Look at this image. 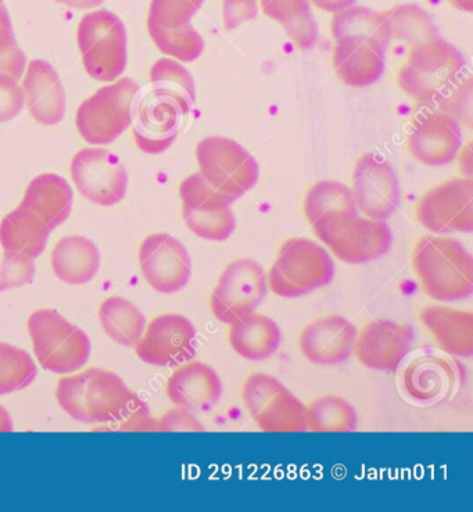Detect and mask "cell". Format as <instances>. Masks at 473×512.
Returning <instances> with one entry per match:
<instances>
[{
	"label": "cell",
	"instance_id": "obj_1",
	"mask_svg": "<svg viewBox=\"0 0 473 512\" xmlns=\"http://www.w3.org/2000/svg\"><path fill=\"white\" fill-rule=\"evenodd\" d=\"M412 267L422 290L437 302H458L473 293L472 254L450 236L419 239L412 252Z\"/></svg>",
	"mask_w": 473,
	"mask_h": 512
},
{
	"label": "cell",
	"instance_id": "obj_2",
	"mask_svg": "<svg viewBox=\"0 0 473 512\" xmlns=\"http://www.w3.org/2000/svg\"><path fill=\"white\" fill-rule=\"evenodd\" d=\"M135 393L114 372L88 368L68 374L57 383L56 399L63 411L84 424H110L116 421Z\"/></svg>",
	"mask_w": 473,
	"mask_h": 512
},
{
	"label": "cell",
	"instance_id": "obj_3",
	"mask_svg": "<svg viewBox=\"0 0 473 512\" xmlns=\"http://www.w3.org/2000/svg\"><path fill=\"white\" fill-rule=\"evenodd\" d=\"M35 357L43 370L68 375L80 371L92 353L89 336L53 309L35 311L28 318Z\"/></svg>",
	"mask_w": 473,
	"mask_h": 512
},
{
	"label": "cell",
	"instance_id": "obj_4",
	"mask_svg": "<svg viewBox=\"0 0 473 512\" xmlns=\"http://www.w3.org/2000/svg\"><path fill=\"white\" fill-rule=\"evenodd\" d=\"M333 275L335 266L324 247L311 239L290 238L279 249L267 284L275 295L296 299L331 284Z\"/></svg>",
	"mask_w": 473,
	"mask_h": 512
},
{
	"label": "cell",
	"instance_id": "obj_5",
	"mask_svg": "<svg viewBox=\"0 0 473 512\" xmlns=\"http://www.w3.org/2000/svg\"><path fill=\"white\" fill-rule=\"evenodd\" d=\"M465 64L467 60L460 50L437 38L410 49L406 64L397 74V82L412 99L432 105L460 77Z\"/></svg>",
	"mask_w": 473,
	"mask_h": 512
},
{
	"label": "cell",
	"instance_id": "obj_6",
	"mask_svg": "<svg viewBox=\"0 0 473 512\" xmlns=\"http://www.w3.org/2000/svg\"><path fill=\"white\" fill-rule=\"evenodd\" d=\"M314 234L333 256L347 264H364L381 259L393 243L385 221L357 214H335L311 225Z\"/></svg>",
	"mask_w": 473,
	"mask_h": 512
},
{
	"label": "cell",
	"instance_id": "obj_7",
	"mask_svg": "<svg viewBox=\"0 0 473 512\" xmlns=\"http://www.w3.org/2000/svg\"><path fill=\"white\" fill-rule=\"evenodd\" d=\"M78 48L86 73L93 80L113 82L127 68V30L123 20L109 10H96L78 25Z\"/></svg>",
	"mask_w": 473,
	"mask_h": 512
},
{
	"label": "cell",
	"instance_id": "obj_8",
	"mask_svg": "<svg viewBox=\"0 0 473 512\" xmlns=\"http://www.w3.org/2000/svg\"><path fill=\"white\" fill-rule=\"evenodd\" d=\"M191 107L161 89L139 88L132 100L136 145L148 155H160L175 142Z\"/></svg>",
	"mask_w": 473,
	"mask_h": 512
},
{
	"label": "cell",
	"instance_id": "obj_9",
	"mask_svg": "<svg viewBox=\"0 0 473 512\" xmlns=\"http://www.w3.org/2000/svg\"><path fill=\"white\" fill-rule=\"evenodd\" d=\"M196 159L200 175L234 202L249 192L260 177L256 159L234 139L225 136H209L200 141Z\"/></svg>",
	"mask_w": 473,
	"mask_h": 512
},
{
	"label": "cell",
	"instance_id": "obj_10",
	"mask_svg": "<svg viewBox=\"0 0 473 512\" xmlns=\"http://www.w3.org/2000/svg\"><path fill=\"white\" fill-rule=\"evenodd\" d=\"M139 85L131 78L100 88L86 99L75 118L78 132L89 145H110L132 124V100Z\"/></svg>",
	"mask_w": 473,
	"mask_h": 512
},
{
	"label": "cell",
	"instance_id": "obj_11",
	"mask_svg": "<svg viewBox=\"0 0 473 512\" xmlns=\"http://www.w3.org/2000/svg\"><path fill=\"white\" fill-rule=\"evenodd\" d=\"M182 214L188 228L199 238L211 242L227 241L236 228L231 204L234 200L218 192L200 175H189L181 186Z\"/></svg>",
	"mask_w": 473,
	"mask_h": 512
},
{
	"label": "cell",
	"instance_id": "obj_12",
	"mask_svg": "<svg viewBox=\"0 0 473 512\" xmlns=\"http://www.w3.org/2000/svg\"><path fill=\"white\" fill-rule=\"evenodd\" d=\"M267 274L252 259L232 261L222 271L211 293V313L218 321L231 325L254 313L267 296Z\"/></svg>",
	"mask_w": 473,
	"mask_h": 512
},
{
	"label": "cell",
	"instance_id": "obj_13",
	"mask_svg": "<svg viewBox=\"0 0 473 512\" xmlns=\"http://www.w3.org/2000/svg\"><path fill=\"white\" fill-rule=\"evenodd\" d=\"M419 224L436 235L473 231L472 178H453L436 185L417 204Z\"/></svg>",
	"mask_w": 473,
	"mask_h": 512
},
{
	"label": "cell",
	"instance_id": "obj_14",
	"mask_svg": "<svg viewBox=\"0 0 473 512\" xmlns=\"http://www.w3.org/2000/svg\"><path fill=\"white\" fill-rule=\"evenodd\" d=\"M71 177L78 192L99 206H116L127 195V168L107 149H82L71 163Z\"/></svg>",
	"mask_w": 473,
	"mask_h": 512
},
{
	"label": "cell",
	"instance_id": "obj_15",
	"mask_svg": "<svg viewBox=\"0 0 473 512\" xmlns=\"http://www.w3.org/2000/svg\"><path fill=\"white\" fill-rule=\"evenodd\" d=\"M196 343V328L189 318L163 314L149 322L134 347L143 363L172 368L196 356Z\"/></svg>",
	"mask_w": 473,
	"mask_h": 512
},
{
	"label": "cell",
	"instance_id": "obj_16",
	"mask_svg": "<svg viewBox=\"0 0 473 512\" xmlns=\"http://www.w3.org/2000/svg\"><path fill=\"white\" fill-rule=\"evenodd\" d=\"M354 200L357 209L372 220L386 221L400 204V184L389 161L374 153L357 160L353 175Z\"/></svg>",
	"mask_w": 473,
	"mask_h": 512
},
{
	"label": "cell",
	"instance_id": "obj_17",
	"mask_svg": "<svg viewBox=\"0 0 473 512\" xmlns=\"http://www.w3.org/2000/svg\"><path fill=\"white\" fill-rule=\"evenodd\" d=\"M139 263L143 277L156 292H179L191 281L192 260L188 249L170 234L148 236L139 249Z\"/></svg>",
	"mask_w": 473,
	"mask_h": 512
},
{
	"label": "cell",
	"instance_id": "obj_18",
	"mask_svg": "<svg viewBox=\"0 0 473 512\" xmlns=\"http://www.w3.org/2000/svg\"><path fill=\"white\" fill-rule=\"evenodd\" d=\"M414 343L411 325L379 318L357 332L353 354L369 370L396 372Z\"/></svg>",
	"mask_w": 473,
	"mask_h": 512
},
{
	"label": "cell",
	"instance_id": "obj_19",
	"mask_svg": "<svg viewBox=\"0 0 473 512\" xmlns=\"http://www.w3.org/2000/svg\"><path fill=\"white\" fill-rule=\"evenodd\" d=\"M461 146L460 121L436 109L419 116L408 136L412 157L429 167L447 166L457 157Z\"/></svg>",
	"mask_w": 473,
	"mask_h": 512
},
{
	"label": "cell",
	"instance_id": "obj_20",
	"mask_svg": "<svg viewBox=\"0 0 473 512\" xmlns=\"http://www.w3.org/2000/svg\"><path fill=\"white\" fill-rule=\"evenodd\" d=\"M357 329L347 318L333 314L318 318L301 331L300 352L317 365H338L353 356Z\"/></svg>",
	"mask_w": 473,
	"mask_h": 512
},
{
	"label": "cell",
	"instance_id": "obj_21",
	"mask_svg": "<svg viewBox=\"0 0 473 512\" xmlns=\"http://www.w3.org/2000/svg\"><path fill=\"white\" fill-rule=\"evenodd\" d=\"M166 393L175 407L185 408L192 413L209 411L221 399L220 375L202 361H186L167 381Z\"/></svg>",
	"mask_w": 473,
	"mask_h": 512
},
{
	"label": "cell",
	"instance_id": "obj_22",
	"mask_svg": "<svg viewBox=\"0 0 473 512\" xmlns=\"http://www.w3.org/2000/svg\"><path fill=\"white\" fill-rule=\"evenodd\" d=\"M23 92L28 110L38 123H62L66 114V92L52 64L45 60H32L28 63Z\"/></svg>",
	"mask_w": 473,
	"mask_h": 512
},
{
	"label": "cell",
	"instance_id": "obj_23",
	"mask_svg": "<svg viewBox=\"0 0 473 512\" xmlns=\"http://www.w3.org/2000/svg\"><path fill=\"white\" fill-rule=\"evenodd\" d=\"M386 53L382 46L342 39L333 49V67L347 87H369L385 73Z\"/></svg>",
	"mask_w": 473,
	"mask_h": 512
},
{
	"label": "cell",
	"instance_id": "obj_24",
	"mask_svg": "<svg viewBox=\"0 0 473 512\" xmlns=\"http://www.w3.org/2000/svg\"><path fill=\"white\" fill-rule=\"evenodd\" d=\"M419 320L433 340L449 356H473V314L471 311L428 306L419 311Z\"/></svg>",
	"mask_w": 473,
	"mask_h": 512
},
{
	"label": "cell",
	"instance_id": "obj_25",
	"mask_svg": "<svg viewBox=\"0 0 473 512\" xmlns=\"http://www.w3.org/2000/svg\"><path fill=\"white\" fill-rule=\"evenodd\" d=\"M73 202V189L66 179L56 174H42L28 185L20 206L31 211L52 232L66 223Z\"/></svg>",
	"mask_w": 473,
	"mask_h": 512
},
{
	"label": "cell",
	"instance_id": "obj_26",
	"mask_svg": "<svg viewBox=\"0 0 473 512\" xmlns=\"http://www.w3.org/2000/svg\"><path fill=\"white\" fill-rule=\"evenodd\" d=\"M281 329L267 315L252 313L232 322L229 343L240 357L250 361L267 360L281 345Z\"/></svg>",
	"mask_w": 473,
	"mask_h": 512
},
{
	"label": "cell",
	"instance_id": "obj_27",
	"mask_svg": "<svg viewBox=\"0 0 473 512\" xmlns=\"http://www.w3.org/2000/svg\"><path fill=\"white\" fill-rule=\"evenodd\" d=\"M99 267V249L91 239L66 236L53 247V272L68 285L88 284L98 274Z\"/></svg>",
	"mask_w": 473,
	"mask_h": 512
},
{
	"label": "cell",
	"instance_id": "obj_28",
	"mask_svg": "<svg viewBox=\"0 0 473 512\" xmlns=\"http://www.w3.org/2000/svg\"><path fill=\"white\" fill-rule=\"evenodd\" d=\"M50 232L39 218L24 207H17L0 223L3 253L37 259L45 250Z\"/></svg>",
	"mask_w": 473,
	"mask_h": 512
},
{
	"label": "cell",
	"instance_id": "obj_29",
	"mask_svg": "<svg viewBox=\"0 0 473 512\" xmlns=\"http://www.w3.org/2000/svg\"><path fill=\"white\" fill-rule=\"evenodd\" d=\"M332 35L335 41L354 39L369 42L389 49L392 42L386 14L363 6H351L335 14L332 20Z\"/></svg>",
	"mask_w": 473,
	"mask_h": 512
},
{
	"label": "cell",
	"instance_id": "obj_30",
	"mask_svg": "<svg viewBox=\"0 0 473 512\" xmlns=\"http://www.w3.org/2000/svg\"><path fill=\"white\" fill-rule=\"evenodd\" d=\"M103 331L117 345L134 347L146 328V318L134 303L121 296H111L99 309Z\"/></svg>",
	"mask_w": 473,
	"mask_h": 512
},
{
	"label": "cell",
	"instance_id": "obj_31",
	"mask_svg": "<svg viewBox=\"0 0 473 512\" xmlns=\"http://www.w3.org/2000/svg\"><path fill=\"white\" fill-rule=\"evenodd\" d=\"M451 365L443 357L422 356L404 374V386L412 399L433 401L446 395L453 382Z\"/></svg>",
	"mask_w": 473,
	"mask_h": 512
},
{
	"label": "cell",
	"instance_id": "obj_32",
	"mask_svg": "<svg viewBox=\"0 0 473 512\" xmlns=\"http://www.w3.org/2000/svg\"><path fill=\"white\" fill-rule=\"evenodd\" d=\"M306 408L299 397L285 388L272 397L253 420L267 433L306 432Z\"/></svg>",
	"mask_w": 473,
	"mask_h": 512
},
{
	"label": "cell",
	"instance_id": "obj_33",
	"mask_svg": "<svg viewBox=\"0 0 473 512\" xmlns=\"http://www.w3.org/2000/svg\"><path fill=\"white\" fill-rule=\"evenodd\" d=\"M357 424L356 410L340 396L318 397L306 408V425L310 432L349 433L356 431Z\"/></svg>",
	"mask_w": 473,
	"mask_h": 512
},
{
	"label": "cell",
	"instance_id": "obj_34",
	"mask_svg": "<svg viewBox=\"0 0 473 512\" xmlns=\"http://www.w3.org/2000/svg\"><path fill=\"white\" fill-rule=\"evenodd\" d=\"M353 191L339 181H320L308 189L304 214L311 225L335 214H357Z\"/></svg>",
	"mask_w": 473,
	"mask_h": 512
},
{
	"label": "cell",
	"instance_id": "obj_35",
	"mask_svg": "<svg viewBox=\"0 0 473 512\" xmlns=\"http://www.w3.org/2000/svg\"><path fill=\"white\" fill-rule=\"evenodd\" d=\"M385 14L392 39L404 42L410 49L442 38L429 14L414 3L393 7Z\"/></svg>",
	"mask_w": 473,
	"mask_h": 512
},
{
	"label": "cell",
	"instance_id": "obj_36",
	"mask_svg": "<svg viewBox=\"0 0 473 512\" xmlns=\"http://www.w3.org/2000/svg\"><path fill=\"white\" fill-rule=\"evenodd\" d=\"M148 30L160 52L182 63L195 62L206 48L202 35L191 24L182 28H172V30L148 24Z\"/></svg>",
	"mask_w": 473,
	"mask_h": 512
},
{
	"label": "cell",
	"instance_id": "obj_37",
	"mask_svg": "<svg viewBox=\"0 0 473 512\" xmlns=\"http://www.w3.org/2000/svg\"><path fill=\"white\" fill-rule=\"evenodd\" d=\"M37 375V364L30 353L9 343H0V396L28 388Z\"/></svg>",
	"mask_w": 473,
	"mask_h": 512
},
{
	"label": "cell",
	"instance_id": "obj_38",
	"mask_svg": "<svg viewBox=\"0 0 473 512\" xmlns=\"http://www.w3.org/2000/svg\"><path fill=\"white\" fill-rule=\"evenodd\" d=\"M150 87L161 89L184 100L193 109L196 102V84L191 73L182 64L161 59L150 70Z\"/></svg>",
	"mask_w": 473,
	"mask_h": 512
},
{
	"label": "cell",
	"instance_id": "obj_39",
	"mask_svg": "<svg viewBox=\"0 0 473 512\" xmlns=\"http://www.w3.org/2000/svg\"><path fill=\"white\" fill-rule=\"evenodd\" d=\"M204 0H152L148 24L161 28H182L191 24Z\"/></svg>",
	"mask_w": 473,
	"mask_h": 512
},
{
	"label": "cell",
	"instance_id": "obj_40",
	"mask_svg": "<svg viewBox=\"0 0 473 512\" xmlns=\"http://www.w3.org/2000/svg\"><path fill=\"white\" fill-rule=\"evenodd\" d=\"M27 67V56L17 45L12 20L6 6L0 5V73L20 80Z\"/></svg>",
	"mask_w": 473,
	"mask_h": 512
},
{
	"label": "cell",
	"instance_id": "obj_41",
	"mask_svg": "<svg viewBox=\"0 0 473 512\" xmlns=\"http://www.w3.org/2000/svg\"><path fill=\"white\" fill-rule=\"evenodd\" d=\"M435 106L436 110H440V112H444L450 114L454 118H457L458 121H465L471 127L472 121V80L471 75H467V77L457 78L450 85L449 88L446 89L432 103Z\"/></svg>",
	"mask_w": 473,
	"mask_h": 512
},
{
	"label": "cell",
	"instance_id": "obj_42",
	"mask_svg": "<svg viewBox=\"0 0 473 512\" xmlns=\"http://www.w3.org/2000/svg\"><path fill=\"white\" fill-rule=\"evenodd\" d=\"M285 388L286 386L278 378L264 372H256L243 383V404L254 418L272 397Z\"/></svg>",
	"mask_w": 473,
	"mask_h": 512
},
{
	"label": "cell",
	"instance_id": "obj_43",
	"mask_svg": "<svg viewBox=\"0 0 473 512\" xmlns=\"http://www.w3.org/2000/svg\"><path fill=\"white\" fill-rule=\"evenodd\" d=\"M100 431L118 432H159L157 420L150 414L148 404L135 396L125 407L117 420L106 426H100Z\"/></svg>",
	"mask_w": 473,
	"mask_h": 512
},
{
	"label": "cell",
	"instance_id": "obj_44",
	"mask_svg": "<svg viewBox=\"0 0 473 512\" xmlns=\"http://www.w3.org/2000/svg\"><path fill=\"white\" fill-rule=\"evenodd\" d=\"M34 277V259L3 253V263L0 267V292L31 284Z\"/></svg>",
	"mask_w": 473,
	"mask_h": 512
},
{
	"label": "cell",
	"instance_id": "obj_45",
	"mask_svg": "<svg viewBox=\"0 0 473 512\" xmlns=\"http://www.w3.org/2000/svg\"><path fill=\"white\" fill-rule=\"evenodd\" d=\"M265 16L278 21L283 30L311 14L308 0H260Z\"/></svg>",
	"mask_w": 473,
	"mask_h": 512
},
{
	"label": "cell",
	"instance_id": "obj_46",
	"mask_svg": "<svg viewBox=\"0 0 473 512\" xmlns=\"http://www.w3.org/2000/svg\"><path fill=\"white\" fill-rule=\"evenodd\" d=\"M24 92L19 80L9 74L0 73V123L19 116L24 107Z\"/></svg>",
	"mask_w": 473,
	"mask_h": 512
},
{
	"label": "cell",
	"instance_id": "obj_47",
	"mask_svg": "<svg viewBox=\"0 0 473 512\" xmlns=\"http://www.w3.org/2000/svg\"><path fill=\"white\" fill-rule=\"evenodd\" d=\"M159 432H204L202 422L192 411L175 407L157 420Z\"/></svg>",
	"mask_w": 473,
	"mask_h": 512
},
{
	"label": "cell",
	"instance_id": "obj_48",
	"mask_svg": "<svg viewBox=\"0 0 473 512\" xmlns=\"http://www.w3.org/2000/svg\"><path fill=\"white\" fill-rule=\"evenodd\" d=\"M257 0H224L222 17L227 30H235L239 25L257 16Z\"/></svg>",
	"mask_w": 473,
	"mask_h": 512
},
{
	"label": "cell",
	"instance_id": "obj_49",
	"mask_svg": "<svg viewBox=\"0 0 473 512\" xmlns=\"http://www.w3.org/2000/svg\"><path fill=\"white\" fill-rule=\"evenodd\" d=\"M326 13L338 14L354 6L356 0H308Z\"/></svg>",
	"mask_w": 473,
	"mask_h": 512
},
{
	"label": "cell",
	"instance_id": "obj_50",
	"mask_svg": "<svg viewBox=\"0 0 473 512\" xmlns=\"http://www.w3.org/2000/svg\"><path fill=\"white\" fill-rule=\"evenodd\" d=\"M64 6L73 7V9L88 10L93 7H99L105 3V0H56Z\"/></svg>",
	"mask_w": 473,
	"mask_h": 512
},
{
	"label": "cell",
	"instance_id": "obj_51",
	"mask_svg": "<svg viewBox=\"0 0 473 512\" xmlns=\"http://www.w3.org/2000/svg\"><path fill=\"white\" fill-rule=\"evenodd\" d=\"M14 431L12 415L0 404V432L7 433Z\"/></svg>",
	"mask_w": 473,
	"mask_h": 512
},
{
	"label": "cell",
	"instance_id": "obj_52",
	"mask_svg": "<svg viewBox=\"0 0 473 512\" xmlns=\"http://www.w3.org/2000/svg\"><path fill=\"white\" fill-rule=\"evenodd\" d=\"M450 3L455 9L461 10V12H473V0H450Z\"/></svg>",
	"mask_w": 473,
	"mask_h": 512
},
{
	"label": "cell",
	"instance_id": "obj_53",
	"mask_svg": "<svg viewBox=\"0 0 473 512\" xmlns=\"http://www.w3.org/2000/svg\"><path fill=\"white\" fill-rule=\"evenodd\" d=\"M2 3H3V0H0V5H2Z\"/></svg>",
	"mask_w": 473,
	"mask_h": 512
}]
</instances>
